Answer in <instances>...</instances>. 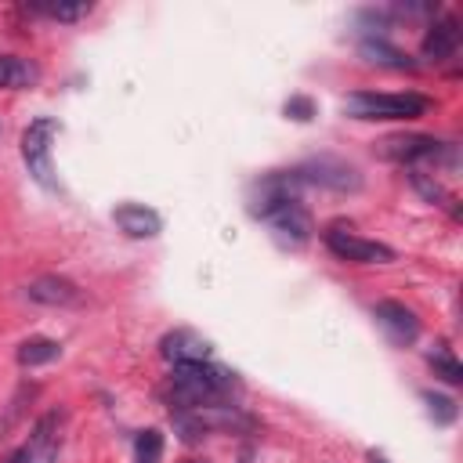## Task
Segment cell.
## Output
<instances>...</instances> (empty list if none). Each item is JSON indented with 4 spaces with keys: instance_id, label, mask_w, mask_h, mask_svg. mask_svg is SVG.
<instances>
[{
    "instance_id": "cell-21",
    "label": "cell",
    "mask_w": 463,
    "mask_h": 463,
    "mask_svg": "<svg viewBox=\"0 0 463 463\" xmlns=\"http://www.w3.org/2000/svg\"><path fill=\"white\" fill-rule=\"evenodd\" d=\"M163 456V434L159 430H141L134 438V463H159Z\"/></svg>"
},
{
    "instance_id": "cell-14",
    "label": "cell",
    "mask_w": 463,
    "mask_h": 463,
    "mask_svg": "<svg viewBox=\"0 0 463 463\" xmlns=\"http://www.w3.org/2000/svg\"><path fill=\"white\" fill-rule=\"evenodd\" d=\"M358 54H362L369 65H383V69H416V61H412L405 51H398L394 43H387L383 36H365V40L358 43Z\"/></svg>"
},
{
    "instance_id": "cell-18",
    "label": "cell",
    "mask_w": 463,
    "mask_h": 463,
    "mask_svg": "<svg viewBox=\"0 0 463 463\" xmlns=\"http://www.w3.org/2000/svg\"><path fill=\"white\" fill-rule=\"evenodd\" d=\"M409 181H412V188H416V192H420L427 203H434V206H449V210H452V217H459V210H456L452 195H449V192H445V188H441V184H438L430 174H423L420 166H412V170H409Z\"/></svg>"
},
{
    "instance_id": "cell-20",
    "label": "cell",
    "mask_w": 463,
    "mask_h": 463,
    "mask_svg": "<svg viewBox=\"0 0 463 463\" xmlns=\"http://www.w3.org/2000/svg\"><path fill=\"white\" fill-rule=\"evenodd\" d=\"M423 402H427V412H430V420H434L438 427H449V423H456L459 409H456V402H452V398H445V394H434V391H423Z\"/></svg>"
},
{
    "instance_id": "cell-13",
    "label": "cell",
    "mask_w": 463,
    "mask_h": 463,
    "mask_svg": "<svg viewBox=\"0 0 463 463\" xmlns=\"http://www.w3.org/2000/svg\"><path fill=\"white\" fill-rule=\"evenodd\" d=\"M159 354L170 362V365H181V362H206L210 358V340H203L199 333L192 329H174L159 340Z\"/></svg>"
},
{
    "instance_id": "cell-10",
    "label": "cell",
    "mask_w": 463,
    "mask_h": 463,
    "mask_svg": "<svg viewBox=\"0 0 463 463\" xmlns=\"http://www.w3.org/2000/svg\"><path fill=\"white\" fill-rule=\"evenodd\" d=\"M373 315H376V322L383 326V333L391 336V344H398V347H405V344H412V340L420 336V318H416V311L405 307L402 300H376Z\"/></svg>"
},
{
    "instance_id": "cell-9",
    "label": "cell",
    "mask_w": 463,
    "mask_h": 463,
    "mask_svg": "<svg viewBox=\"0 0 463 463\" xmlns=\"http://www.w3.org/2000/svg\"><path fill=\"white\" fill-rule=\"evenodd\" d=\"M25 297L43 304V307H80L83 304V289L65 279V275H40L25 286Z\"/></svg>"
},
{
    "instance_id": "cell-23",
    "label": "cell",
    "mask_w": 463,
    "mask_h": 463,
    "mask_svg": "<svg viewBox=\"0 0 463 463\" xmlns=\"http://www.w3.org/2000/svg\"><path fill=\"white\" fill-rule=\"evenodd\" d=\"M369 463H387L383 456H376V452H369Z\"/></svg>"
},
{
    "instance_id": "cell-1",
    "label": "cell",
    "mask_w": 463,
    "mask_h": 463,
    "mask_svg": "<svg viewBox=\"0 0 463 463\" xmlns=\"http://www.w3.org/2000/svg\"><path fill=\"white\" fill-rule=\"evenodd\" d=\"M250 213L260 217L286 246H304L311 239V213L300 203V181L293 170H275L253 181L250 192Z\"/></svg>"
},
{
    "instance_id": "cell-2",
    "label": "cell",
    "mask_w": 463,
    "mask_h": 463,
    "mask_svg": "<svg viewBox=\"0 0 463 463\" xmlns=\"http://www.w3.org/2000/svg\"><path fill=\"white\" fill-rule=\"evenodd\" d=\"M239 391V376L217 362H181L170 369V412L221 405Z\"/></svg>"
},
{
    "instance_id": "cell-7",
    "label": "cell",
    "mask_w": 463,
    "mask_h": 463,
    "mask_svg": "<svg viewBox=\"0 0 463 463\" xmlns=\"http://www.w3.org/2000/svg\"><path fill=\"white\" fill-rule=\"evenodd\" d=\"M61 423H65V412H61V409L43 412V416L33 423L29 438L18 445L22 463H54V459H58V449H61Z\"/></svg>"
},
{
    "instance_id": "cell-4",
    "label": "cell",
    "mask_w": 463,
    "mask_h": 463,
    "mask_svg": "<svg viewBox=\"0 0 463 463\" xmlns=\"http://www.w3.org/2000/svg\"><path fill=\"white\" fill-rule=\"evenodd\" d=\"M376 152L391 163H405L409 170L420 163H438V159H456L452 145L430 137V134H391L383 141H376Z\"/></svg>"
},
{
    "instance_id": "cell-8",
    "label": "cell",
    "mask_w": 463,
    "mask_h": 463,
    "mask_svg": "<svg viewBox=\"0 0 463 463\" xmlns=\"http://www.w3.org/2000/svg\"><path fill=\"white\" fill-rule=\"evenodd\" d=\"M293 177L300 184H322V188H333V192H358L362 188V174L351 163H340V159H329V156L297 166Z\"/></svg>"
},
{
    "instance_id": "cell-6",
    "label": "cell",
    "mask_w": 463,
    "mask_h": 463,
    "mask_svg": "<svg viewBox=\"0 0 463 463\" xmlns=\"http://www.w3.org/2000/svg\"><path fill=\"white\" fill-rule=\"evenodd\" d=\"M322 239H326V246H329L333 257L351 260V264H391V260H394V250H391L387 242L365 239V235H358V232H351V228H340V224L326 228Z\"/></svg>"
},
{
    "instance_id": "cell-11",
    "label": "cell",
    "mask_w": 463,
    "mask_h": 463,
    "mask_svg": "<svg viewBox=\"0 0 463 463\" xmlns=\"http://www.w3.org/2000/svg\"><path fill=\"white\" fill-rule=\"evenodd\" d=\"M463 43V29L456 18H438L430 22V29L423 33V43H420V58L423 61H449Z\"/></svg>"
},
{
    "instance_id": "cell-5",
    "label": "cell",
    "mask_w": 463,
    "mask_h": 463,
    "mask_svg": "<svg viewBox=\"0 0 463 463\" xmlns=\"http://www.w3.org/2000/svg\"><path fill=\"white\" fill-rule=\"evenodd\" d=\"M54 137H58V119H51V116L33 119L25 127V134H22V159H25L29 174H33V181L43 184V188H54L58 184L54 181V163H51Z\"/></svg>"
},
{
    "instance_id": "cell-3",
    "label": "cell",
    "mask_w": 463,
    "mask_h": 463,
    "mask_svg": "<svg viewBox=\"0 0 463 463\" xmlns=\"http://www.w3.org/2000/svg\"><path fill=\"white\" fill-rule=\"evenodd\" d=\"M430 109L423 94H383V90H354L344 98V112L351 119H416Z\"/></svg>"
},
{
    "instance_id": "cell-15",
    "label": "cell",
    "mask_w": 463,
    "mask_h": 463,
    "mask_svg": "<svg viewBox=\"0 0 463 463\" xmlns=\"http://www.w3.org/2000/svg\"><path fill=\"white\" fill-rule=\"evenodd\" d=\"M14 358H18V365H22V369L51 365L54 358H61V344H58V340H51V336H29V340H22V344H18Z\"/></svg>"
},
{
    "instance_id": "cell-17",
    "label": "cell",
    "mask_w": 463,
    "mask_h": 463,
    "mask_svg": "<svg viewBox=\"0 0 463 463\" xmlns=\"http://www.w3.org/2000/svg\"><path fill=\"white\" fill-rule=\"evenodd\" d=\"M427 365L434 369L438 380H445V383H452V387L463 383V365H459V358H456L445 344H434V347L427 351Z\"/></svg>"
},
{
    "instance_id": "cell-12",
    "label": "cell",
    "mask_w": 463,
    "mask_h": 463,
    "mask_svg": "<svg viewBox=\"0 0 463 463\" xmlns=\"http://www.w3.org/2000/svg\"><path fill=\"white\" fill-rule=\"evenodd\" d=\"M112 221L130 239H156L163 232V217L152 206H145V203H119L112 210Z\"/></svg>"
},
{
    "instance_id": "cell-16",
    "label": "cell",
    "mask_w": 463,
    "mask_h": 463,
    "mask_svg": "<svg viewBox=\"0 0 463 463\" xmlns=\"http://www.w3.org/2000/svg\"><path fill=\"white\" fill-rule=\"evenodd\" d=\"M36 80H40V65L36 61L18 58V54H0V87L22 90V87H33Z\"/></svg>"
},
{
    "instance_id": "cell-19",
    "label": "cell",
    "mask_w": 463,
    "mask_h": 463,
    "mask_svg": "<svg viewBox=\"0 0 463 463\" xmlns=\"http://www.w3.org/2000/svg\"><path fill=\"white\" fill-rule=\"evenodd\" d=\"M33 11H40L43 18H54V22H76V18H87L94 11L90 0H80V4H33Z\"/></svg>"
},
{
    "instance_id": "cell-22",
    "label": "cell",
    "mask_w": 463,
    "mask_h": 463,
    "mask_svg": "<svg viewBox=\"0 0 463 463\" xmlns=\"http://www.w3.org/2000/svg\"><path fill=\"white\" fill-rule=\"evenodd\" d=\"M286 116H293V119H311V116H315L311 98H289V101H286Z\"/></svg>"
}]
</instances>
